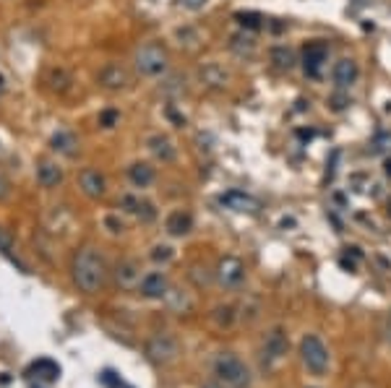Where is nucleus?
I'll use <instances>...</instances> for the list:
<instances>
[{
  "label": "nucleus",
  "instance_id": "obj_25",
  "mask_svg": "<svg viewBox=\"0 0 391 388\" xmlns=\"http://www.w3.org/2000/svg\"><path fill=\"white\" fill-rule=\"evenodd\" d=\"M235 21L243 26V29H261V26H263V16L253 11H240L235 13Z\"/></svg>",
  "mask_w": 391,
  "mask_h": 388
},
{
  "label": "nucleus",
  "instance_id": "obj_6",
  "mask_svg": "<svg viewBox=\"0 0 391 388\" xmlns=\"http://www.w3.org/2000/svg\"><path fill=\"white\" fill-rule=\"evenodd\" d=\"M326 60H329V45L321 42V39L308 42L305 50H303V68H305V76H310V79H321Z\"/></svg>",
  "mask_w": 391,
  "mask_h": 388
},
{
  "label": "nucleus",
  "instance_id": "obj_27",
  "mask_svg": "<svg viewBox=\"0 0 391 388\" xmlns=\"http://www.w3.org/2000/svg\"><path fill=\"white\" fill-rule=\"evenodd\" d=\"M162 92L170 96H183L186 94V79L183 76H170L167 81H162Z\"/></svg>",
  "mask_w": 391,
  "mask_h": 388
},
{
  "label": "nucleus",
  "instance_id": "obj_3",
  "mask_svg": "<svg viewBox=\"0 0 391 388\" xmlns=\"http://www.w3.org/2000/svg\"><path fill=\"white\" fill-rule=\"evenodd\" d=\"M214 373L217 378L230 388H248L250 386V370L248 365L232 352H222L214 363Z\"/></svg>",
  "mask_w": 391,
  "mask_h": 388
},
{
  "label": "nucleus",
  "instance_id": "obj_20",
  "mask_svg": "<svg viewBox=\"0 0 391 388\" xmlns=\"http://www.w3.org/2000/svg\"><path fill=\"white\" fill-rule=\"evenodd\" d=\"M146 146H149L152 156L159 159V162H172V159H175V146H172V141H170L167 136H159V133H157V136H149Z\"/></svg>",
  "mask_w": 391,
  "mask_h": 388
},
{
  "label": "nucleus",
  "instance_id": "obj_33",
  "mask_svg": "<svg viewBox=\"0 0 391 388\" xmlns=\"http://www.w3.org/2000/svg\"><path fill=\"white\" fill-rule=\"evenodd\" d=\"M13 250V240H11V235L0 227V253H11Z\"/></svg>",
  "mask_w": 391,
  "mask_h": 388
},
{
  "label": "nucleus",
  "instance_id": "obj_18",
  "mask_svg": "<svg viewBox=\"0 0 391 388\" xmlns=\"http://www.w3.org/2000/svg\"><path fill=\"white\" fill-rule=\"evenodd\" d=\"M115 279L123 289H130V287H136V284H141V266H139V261H123L115 271Z\"/></svg>",
  "mask_w": 391,
  "mask_h": 388
},
{
  "label": "nucleus",
  "instance_id": "obj_21",
  "mask_svg": "<svg viewBox=\"0 0 391 388\" xmlns=\"http://www.w3.org/2000/svg\"><path fill=\"white\" fill-rule=\"evenodd\" d=\"M269 58H272L277 71H292V68H295V52L287 48V45H277V48H272Z\"/></svg>",
  "mask_w": 391,
  "mask_h": 388
},
{
  "label": "nucleus",
  "instance_id": "obj_32",
  "mask_svg": "<svg viewBox=\"0 0 391 388\" xmlns=\"http://www.w3.org/2000/svg\"><path fill=\"white\" fill-rule=\"evenodd\" d=\"M217 320L222 323V326H230L232 323V307H217Z\"/></svg>",
  "mask_w": 391,
  "mask_h": 388
},
{
  "label": "nucleus",
  "instance_id": "obj_8",
  "mask_svg": "<svg viewBox=\"0 0 391 388\" xmlns=\"http://www.w3.org/2000/svg\"><path fill=\"white\" fill-rule=\"evenodd\" d=\"M245 279V266L243 261L235 258V256H225L217 266V282L222 284L225 289H232L237 284Z\"/></svg>",
  "mask_w": 391,
  "mask_h": 388
},
{
  "label": "nucleus",
  "instance_id": "obj_19",
  "mask_svg": "<svg viewBox=\"0 0 391 388\" xmlns=\"http://www.w3.org/2000/svg\"><path fill=\"white\" fill-rule=\"evenodd\" d=\"M128 180L136 188H149L157 180V170L149 162H133L128 167Z\"/></svg>",
  "mask_w": 391,
  "mask_h": 388
},
{
  "label": "nucleus",
  "instance_id": "obj_16",
  "mask_svg": "<svg viewBox=\"0 0 391 388\" xmlns=\"http://www.w3.org/2000/svg\"><path fill=\"white\" fill-rule=\"evenodd\" d=\"M287 334L285 329H272L266 336H263V354H266V360H282L287 354Z\"/></svg>",
  "mask_w": 391,
  "mask_h": 388
},
{
  "label": "nucleus",
  "instance_id": "obj_11",
  "mask_svg": "<svg viewBox=\"0 0 391 388\" xmlns=\"http://www.w3.org/2000/svg\"><path fill=\"white\" fill-rule=\"evenodd\" d=\"M50 149L55 154H63V156H76L81 149V141L71 128H60L50 136Z\"/></svg>",
  "mask_w": 391,
  "mask_h": 388
},
{
  "label": "nucleus",
  "instance_id": "obj_9",
  "mask_svg": "<svg viewBox=\"0 0 391 388\" xmlns=\"http://www.w3.org/2000/svg\"><path fill=\"white\" fill-rule=\"evenodd\" d=\"M219 203L237 214H256L261 209L259 198H253L250 193H243V190H227L219 196Z\"/></svg>",
  "mask_w": 391,
  "mask_h": 388
},
{
  "label": "nucleus",
  "instance_id": "obj_36",
  "mask_svg": "<svg viewBox=\"0 0 391 388\" xmlns=\"http://www.w3.org/2000/svg\"><path fill=\"white\" fill-rule=\"evenodd\" d=\"M8 196H11V183L0 175V201H6Z\"/></svg>",
  "mask_w": 391,
  "mask_h": 388
},
{
  "label": "nucleus",
  "instance_id": "obj_1",
  "mask_svg": "<svg viewBox=\"0 0 391 388\" xmlns=\"http://www.w3.org/2000/svg\"><path fill=\"white\" fill-rule=\"evenodd\" d=\"M73 282L83 294H97L107 284V261L94 247H81L73 256Z\"/></svg>",
  "mask_w": 391,
  "mask_h": 388
},
{
  "label": "nucleus",
  "instance_id": "obj_34",
  "mask_svg": "<svg viewBox=\"0 0 391 388\" xmlns=\"http://www.w3.org/2000/svg\"><path fill=\"white\" fill-rule=\"evenodd\" d=\"M206 3H209V0H180V6L188 8V11H201Z\"/></svg>",
  "mask_w": 391,
  "mask_h": 388
},
{
  "label": "nucleus",
  "instance_id": "obj_38",
  "mask_svg": "<svg viewBox=\"0 0 391 388\" xmlns=\"http://www.w3.org/2000/svg\"><path fill=\"white\" fill-rule=\"evenodd\" d=\"M383 172L391 177V159H386V162H383Z\"/></svg>",
  "mask_w": 391,
  "mask_h": 388
},
{
  "label": "nucleus",
  "instance_id": "obj_37",
  "mask_svg": "<svg viewBox=\"0 0 391 388\" xmlns=\"http://www.w3.org/2000/svg\"><path fill=\"white\" fill-rule=\"evenodd\" d=\"M332 105H334V110H344V107L350 105V99H347V96H334Z\"/></svg>",
  "mask_w": 391,
  "mask_h": 388
},
{
  "label": "nucleus",
  "instance_id": "obj_5",
  "mask_svg": "<svg viewBox=\"0 0 391 388\" xmlns=\"http://www.w3.org/2000/svg\"><path fill=\"white\" fill-rule=\"evenodd\" d=\"M97 83L105 89V92H123L130 86V71L123 63H107L97 73Z\"/></svg>",
  "mask_w": 391,
  "mask_h": 388
},
{
  "label": "nucleus",
  "instance_id": "obj_13",
  "mask_svg": "<svg viewBox=\"0 0 391 388\" xmlns=\"http://www.w3.org/2000/svg\"><path fill=\"white\" fill-rule=\"evenodd\" d=\"M357 76H360V68H357V63L352 58H342L334 63L332 79L337 89H350L357 81Z\"/></svg>",
  "mask_w": 391,
  "mask_h": 388
},
{
  "label": "nucleus",
  "instance_id": "obj_22",
  "mask_svg": "<svg viewBox=\"0 0 391 388\" xmlns=\"http://www.w3.org/2000/svg\"><path fill=\"white\" fill-rule=\"evenodd\" d=\"M48 83L55 94H68L73 86V79L66 68H52V71L48 73Z\"/></svg>",
  "mask_w": 391,
  "mask_h": 388
},
{
  "label": "nucleus",
  "instance_id": "obj_7",
  "mask_svg": "<svg viewBox=\"0 0 391 388\" xmlns=\"http://www.w3.org/2000/svg\"><path fill=\"white\" fill-rule=\"evenodd\" d=\"M146 357L152 363H170L178 357V339L170 334H157L146 344Z\"/></svg>",
  "mask_w": 391,
  "mask_h": 388
},
{
  "label": "nucleus",
  "instance_id": "obj_15",
  "mask_svg": "<svg viewBox=\"0 0 391 388\" xmlns=\"http://www.w3.org/2000/svg\"><path fill=\"white\" fill-rule=\"evenodd\" d=\"M199 79H201L203 86H209V89H227V83H230V73L219 65V63H203L201 68H199Z\"/></svg>",
  "mask_w": 391,
  "mask_h": 388
},
{
  "label": "nucleus",
  "instance_id": "obj_23",
  "mask_svg": "<svg viewBox=\"0 0 391 388\" xmlns=\"http://www.w3.org/2000/svg\"><path fill=\"white\" fill-rule=\"evenodd\" d=\"M230 50L240 55V58H245V55H253L256 52V39L245 32H237V34L230 37Z\"/></svg>",
  "mask_w": 391,
  "mask_h": 388
},
{
  "label": "nucleus",
  "instance_id": "obj_39",
  "mask_svg": "<svg viewBox=\"0 0 391 388\" xmlns=\"http://www.w3.org/2000/svg\"><path fill=\"white\" fill-rule=\"evenodd\" d=\"M203 388H222V386H219V383H206Z\"/></svg>",
  "mask_w": 391,
  "mask_h": 388
},
{
  "label": "nucleus",
  "instance_id": "obj_29",
  "mask_svg": "<svg viewBox=\"0 0 391 388\" xmlns=\"http://www.w3.org/2000/svg\"><path fill=\"white\" fill-rule=\"evenodd\" d=\"M172 247L170 245H154L152 247V261H157V263H167V261H172Z\"/></svg>",
  "mask_w": 391,
  "mask_h": 388
},
{
  "label": "nucleus",
  "instance_id": "obj_10",
  "mask_svg": "<svg viewBox=\"0 0 391 388\" xmlns=\"http://www.w3.org/2000/svg\"><path fill=\"white\" fill-rule=\"evenodd\" d=\"M79 188L89 198H102L107 193V177L99 170H94V167H86V170L79 172Z\"/></svg>",
  "mask_w": 391,
  "mask_h": 388
},
{
  "label": "nucleus",
  "instance_id": "obj_17",
  "mask_svg": "<svg viewBox=\"0 0 391 388\" xmlns=\"http://www.w3.org/2000/svg\"><path fill=\"white\" fill-rule=\"evenodd\" d=\"M165 229L170 232L172 237H186L190 235V229H193V216H190V212H183V209H178V212H172L170 216L165 219Z\"/></svg>",
  "mask_w": 391,
  "mask_h": 388
},
{
  "label": "nucleus",
  "instance_id": "obj_31",
  "mask_svg": "<svg viewBox=\"0 0 391 388\" xmlns=\"http://www.w3.org/2000/svg\"><path fill=\"white\" fill-rule=\"evenodd\" d=\"M389 146H391V136H389V133H381L379 139L370 143V152H373V154H381V152H386Z\"/></svg>",
  "mask_w": 391,
  "mask_h": 388
},
{
  "label": "nucleus",
  "instance_id": "obj_4",
  "mask_svg": "<svg viewBox=\"0 0 391 388\" xmlns=\"http://www.w3.org/2000/svg\"><path fill=\"white\" fill-rule=\"evenodd\" d=\"M300 357H303V363H305V367H308L313 376H323L329 370V349H326V344L316 334L303 336V341H300Z\"/></svg>",
  "mask_w": 391,
  "mask_h": 388
},
{
  "label": "nucleus",
  "instance_id": "obj_30",
  "mask_svg": "<svg viewBox=\"0 0 391 388\" xmlns=\"http://www.w3.org/2000/svg\"><path fill=\"white\" fill-rule=\"evenodd\" d=\"M139 203H141V198H136V196H120V209L128 214H136L139 212Z\"/></svg>",
  "mask_w": 391,
  "mask_h": 388
},
{
  "label": "nucleus",
  "instance_id": "obj_12",
  "mask_svg": "<svg viewBox=\"0 0 391 388\" xmlns=\"http://www.w3.org/2000/svg\"><path fill=\"white\" fill-rule=\"evenodd\" d=\"M37 183L42 185V188H58L60 183H63V167L55 162V159H39L37 162Z\"/></svg>",
  "mask_w": 391,
  "mask_h": 388
},
{
  "label": "nucleus",
  "instance_id": "obj_24",
  "mask_svg": "<svg viewBox=\"0 0 391 388\" xmlns=\"http://www.w3.org/2000/svg\"><path fill=\"white\" fill-rule=\"evenodd\" d=\"M29 373L34 378H39V380H58V376H60V367L52 360H37L32 367H29Z\"/></svg>",
  "mask_w": 391,
  "mask_h": 388
},
{
  "label": "nucleus",
  "instance_id": "obj_26",
  "mask_svg": "<svg viewBox=\"0 0 391 388\" xmlns=\"http://www.w3.org/2000/svg\"><path fill=\"white\" fill-rule=\"evenodd\" d=\"M97 123H99V128L112 130L115 125H120V110H115V107H107V110H102V112H99Z\"/></svg>",
  "mask_w": 391,
  "mask_h": 388
},
{
  "label": "nucleus",
  "instance_id": "obj_14",
  "mask_svg": "<svg viewBox=\"0 0 391 388\" xmlns=\"http://www.w3.org/2000/svg\"><path fill=\"white\" fill-rule=\"evenodd\" d=\"M139 289H141L143 297H149V300H162L170 289V282H167V276L162 271H152V274H146L139 284Z\"/></svg>",
  "mask_w": 391,
  "mask_h": 388
},
{
  "label": "nucleus",
  "instance_id": "obj_28",
  "mask_svg": "<svg viewBox=\"0 0 391 388\" xmlns=\"http://www.w3.org/2000/svg\"><path fill=\"white\" fill-rule=\"evenodd\" d=\"M136 216H139L141 222H154V216H157L154 203H152V201H141V203H139V212H136Z\"/></svg>",
  "mask_w": 391,
  "mask_h": 388
},
{
  "label": "nucleus",
  "instance_id": "obj_35",
  "mask_svg": "<svg viewBox=\"0 0 391 388\" xmlns=\"http://www.w3.org/2000/svg\"><path fill=\"white\" fill-rule=\"evenodd\" d=\"M105 224L110 227V232H123V222H120L118 216H107Z\"/></svg>",
  "mask_w": 391,
  "mask_h": 388
},
{
  "label": "nucleus",
  "instance_id": "obj_2",
  "mask_svg": "<svg viewBox=\"0 0 391 388\" xmlns=\"http://www.w3.org/2000/svg\"><path fill=\"white\" fill-rule=\"evenodd\" d=\"M136 71L146 76V79H159L165 76L167 68H170V52H167L165 45L159 42H146L136 50Z\"/></svg>",
  "mask_w": 391,
  "mask_h": 388
}]
</instances>
